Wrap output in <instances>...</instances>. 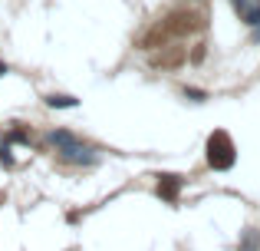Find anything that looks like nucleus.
I'll use <instances>...</instances> for the list:
<instances>
[{
	"label": "nucleus",
	"mask_w": 260,
	"mask_h": 251,
	"mask_svg": "<svg viewBox=\"0 0 260 251\" xmlns=\"http://www.w3.org/2000/svg\"><path fill=\"white\" fill-rule=\"evenodd\" d=\"M234 159H237L234 139H231L224 129L211 132V139H208V165L217 169V172H228V169L234 165Z\"/></svg>",
	"instance_id": "obj_1"
},
{
	"label": "nucleus",
	"mask_w": 260,
	"mask_h": 251,
	"mask_svg": "<svg viewBox=\"0 0 260 251\" xmlns=\"http://www.w3.org/2000/svg\"><path fill=\"white\" fill-rule=\"evenodd\" d=\"M50 142H53V149L59 152V159H66V162H89V159H92V149L83 146V142H79L73 132H66V129L50 132Z\"/></svg>",
	"instance_id": "obj_2"
},
{
	"label": "nucleus",
	"mask_w": 260,
	"mask_h": 251,
	"mask_svg": "<svg viewBox=\"0 0 260 251\" xmlns=\"http://www.w3.org/2000/svg\"><path fill=\"white\" fill-rule=\"evenodd\" d=\"M231 4L244 17V23H260V0H231Z\"/></svg>",
	"instance_id": "obj_3"
},
{
	"label": "nucleus",
	"mask_w": 260,
	"mask_h": 251,
	"mask_svg": "<svg viewBox=\"0 0 260 251\" xmlns=\"http://www.w3.org/2000/svg\"><path fill=\"white\" fill-rule=\"evenodd\" d=\"M178 192H181V179H178V175H161L158 179V195L165 202H175Z\"/></svg>",
	"instance_id": "obj_4"
},
{
	"label": "nucleus",
	"mask_w": 260,
	"mask_h": 251,
	"mask_svg": "<svg viewBox=\"0 0 260 251\" xmlns=\"http://www.w3.org/2000/svg\"><path fill=\"white\" fill-rule=\"evenodd\" d=\"M46 106H53V109H73L76 99L73 96H56V93H53V96H46Z\"/></svg>",
	"instance_id": "obj_5"
},
{
	"label": "nucleus",
	"mask_w": 260,
	"mask_h": 251,
	"mask_svg": "<svg viewBox=\"0 0 260 251\" xmlns=\"http://www.w3.org/2000/svg\"><path fill=\"white\" fill-rule=\"evenodd\" d=\"M4 73H7V66H4V63H0V76H4Z\"/></svg>",
	"instance_id": "obj_6"
}]
</instances>
